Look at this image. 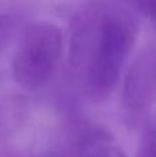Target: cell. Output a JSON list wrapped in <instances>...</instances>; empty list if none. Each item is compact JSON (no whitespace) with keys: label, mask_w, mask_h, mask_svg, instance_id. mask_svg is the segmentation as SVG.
Instances as JSON below:
<instances>
[{"label":"cell","mask_w":156,"mask_h":157,"mask_svg":"<svg viewBox=\"0 0 156 157\" xmlns=\"http://www.w3.org/2000/svg\"><path fill=\"white\" fill-rule=\"evenodd\" d=\"M138 32V22L131 14L102 3H88L72 17L69 73L91 102H104L113 94Z\"/></svg>","instance_id":"6da1fadb"},{"label":"cell","mask_w":156,"mask_h":157,"mask_svg":"<svg viewBox=\"0 0 156 157\" xmlns=\"http://www.w3.org/2000/svg\"><path fill=\"white\" fill-rule=\"evenodd\" d=\"M137 157H156V125L144 130L138 142Z\"/></svg>","instance_id":"277c9868"},{"label":"cell","mask_w":156,"mask_h":157,"mask_svg":"<svg viewBox=\"0 0 156 157\" xmlns=\"http://www.w3.org/2000/svg\"><path fill=\"white\" fill-rule=\"evenodd\" d=\"M86 157H127L126 153L112 142L102 139L98 141L86 155Z\"/></svg>","instance_id":"5b68a950"},{"label":"cell","mask_w":156,"mask_h":157,"mask_svg":"<svg viewBox=\"0 0 156 157\" xmlns=\"http://www.w3.org/2000/svg\"><path fill=\"white\" fill-rule=\"evenodd\" d=\"M122 102L127 110L142 113L156 103V47L144 50L123 77Z\"/></svg>","instance_id":"3957f363"},{"label":"cell","mask_w":156,"mask_h":157,"mask_svg":"<svg viewBox=\"0 0 156 157\" xmlns=\"http://www.w3.org/2000/svg\"><path fill=\"white\" fill-rule=\"evenodd\" d=\"M144 14H146L152 19V22L155 24L156 28V0H148V4H146Z\"/></svg>","instance_id":"52a82bcc"},{"label":"cell","mask_w":156,"mask_h":157,"mask_svg":"<svg viewBox=\"0 0 156 157\" xmlns=\"http://www.w3.org/2000/svg\"><path fill=\"white\" fill-rule=\"evenodd\" d=\"M14 21L7 14H0V51L7 48L13 39Z\"/></svg>","instance_id":"8992f818"},{"label":"cell","mask_w":156,"mask_h":157,"mask_svg":"<svg viewBox=\"0 0 156 157\" xmlns=\"http://www.w3.org/2000/svg\"><path fill=\"white\" fill-rule=\"evenodd\" d=\"M64 52V33L50 21L32 22L25 29L13 59V76L25 90H39L54 76Z\"/></svg>","instance_id":"7a4b0ae2"},{"label":"cell","mask_w":156,"mask_h":157,"mask_svg":"<svg viewBox=\"0 0 156 157\" xmlns=\"http://www.w3.org/2000/svg\"><path fill=\"white\" fill-rule=\"evenodd\" d=\"M123 2H126L127 4L133 6V7H135L137 10H140L141 13L145 11V7H146V4H148V0H123Z\"/></svg>","instance_id":"ba28073f"}]
</instances>
